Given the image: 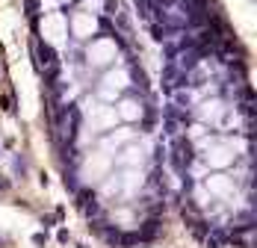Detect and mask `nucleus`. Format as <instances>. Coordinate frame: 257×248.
Here are the masks:
<instances>
[{
  "instance_id": "1a4fd4ad",
  "label": "nucleus",
  "mask_w": 257,
  "mask_h": 248,
  "mask_svg": "<svg viewBox=\"0 0 257 248\" xmlns=\"http://www.w3.org/2000/svg\"><path fill=\"white\" fill-rule=\"evenodd\" d=\"M115 154H118V157H115L118 166H139V163L145 160V148H139V145H133V142L121 145Z\"/></svg>"
},
{
  "instance_id": "39448f33",
  "label": "nucleus",
  "mask_w": 257,
  "mask_h": 248,
  "mask_svg": "<svg viewBox=\"0 0 257 248\" xmlns=\"http://www.w3.org/2000/svg\"><path fill=\"white\" fill-rule=\"evenodd\" d=\"M201 186L210 192V198L216 195V198L225 201V198H231L233 195V186H236V183H233V177H228V174H207Z\"/></svg>"
},
{
  "instance_id": "20e7f679",
  "label": "nucleus",
  "mask_w": 257,
  "mask_h": 248,
  "mask_svg": "<svg viewBox=\"0 0 257 248\" xmlns=\"http://www.w3.org/2000/svg\"><path fill=\"white\" fill-rule=\"evenodd\" d=\"M118 121V115H115V106H92V112H86V124L92 127V133H106V130H112Z\"/></svg>"
},
{
  "instance_id": "f257e3e1",
  "label": "nucleus",
  "mask_w": 257,
  "mask_h": 248,
  "mask_svg": "<svg viewBox=\"0 0 257 248\" xmlns=\"http://www.w3.org/2000/svg\"><path fill=\"white\" fill-rule=\"evenodd\" d=\"M86 59H89V65L92 68H109L115 59H118V45H115V39H92V45L86 48Z\"/></svg>"
},
{
  "instance_id": "9d476101",
  "label": "nucleus",
  "mask_w": 257,
  "mask_h": 248,
  "mask_svg": "<svg viewBox=\"0 0 257 248\" xmlns=\"http://www.w3.org/2000/svg\"><path fill=\"white\" fill-rule=\"evenodd\" d=\"M42 6H48V9H53V6H65V3H71V0H39Z\"/></svg>"
},
{
  "instance_id": "0eeeda50",
  "label": "nucleus",
  "mask_w": 257,
  "mask_h": 248,
  "mask_svg": "<svg viewBox=\"0 0 257 248\" xmlns=\"http://www.w3.org/2000/svg\"><path fill=\"white\" fill-rule=\"evenodd\" d=\"M42 33H45V39H48L51 45H59L62 36H68V18H65V15H45Z\"/></svg>"
},
{
  "instance_id": "6e6552de",
  "label": "nucleus",
  "mask_w": 257,
  "mask_h": 248,
  "mask_svg": "<svg viewBox=\"0 0 257 248\" xmlns=\"http://www.w3.org/2000/svg\"><path fill=\"white\" fill-rule=\"evenodd\" d=\"M115 115H118V118H124V121H142V118H145L142 98H136V95L121 98V100H118V106H115Z\"/></svg>"
},
{
  "instance_id": "7ed1b4c3",
  "label": "nucleus",
  "mask_w": 257,
  "mask_h": 248,
  "mask_svg": "<svg viewBox=\"0 0 257 248\" xmlns=\"http://www.w3.org/2000/svg\"><path fill=\"white\" fill-rule=\"evenodd\" d=\"M68 30H71V36H74V39L89 42V39L98 33V18H95L92 12H74V15L68 18Z\"/></svg>"
},
{
  "instance_id": "423d86ee",
  "label": "nucleus",
  "mask_w": 257,
  "mask_h": 248,
  "mask_svg": "<svg viewBox=\"0 0 257 248\" xmlns=\"http://www.w3.org/2000/svg\"><path fill=\"white\" fill-rule=\"evenodd\" d=\"M133 136H136V130H130V127H112V130H106L101 139V151L103 154H115V151L121 148V145H127L133 142Z\"/></svg>"
},
{
  "instance_id": "f03ea898",
  "label": "nucleus",
  "mask_w": 257,
  "mask_h": 248,
  "mask_svg": "<svg viewBox=\"0 0 257 248\" xmlns=\"http://www.w3.org/2000/svg\"><path fill=\"white\" fill-rule=\"evenodd\" d=\"M228 109H231V106H228L222 98H207V100L198 103L195 115H198L201 124H219V127H222V118L228 115Z\"/></svg>"
}]
</instances>
